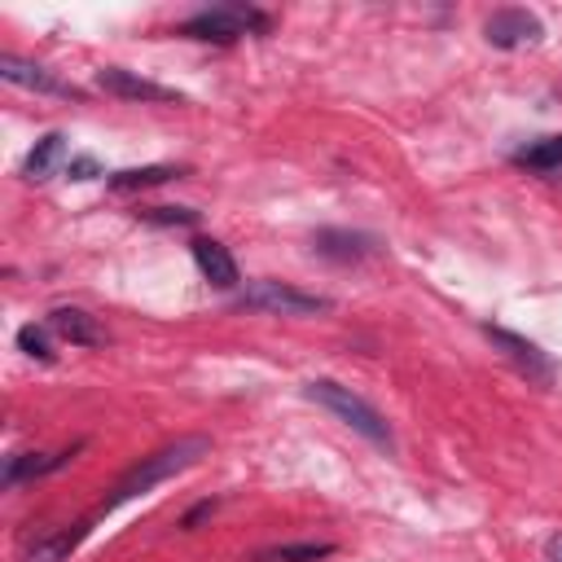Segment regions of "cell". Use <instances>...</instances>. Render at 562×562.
<instances>
[{
    "instance_id": "obj_13",
    "label": "cell",
    "mask_w": 562,
    "mask_h": 562,
    "mask_svg": "<svg viewBox=\"0 0 562 562\" xmlns=\"http://www.w3.org/2000/svg\"><path fill=\"white\" fill-rule=\"evenodd\" d=\"M61 158H66V136H61V132H48V136H40L35 149L26 154L22 171H26L31 180H44V176H53V167H57Z\"/></svg>"
},
{
    "instance_id": "obj_3",
    "label": "cell",
    "mask_w": 562,
    "mask_h": 562,
    "mask_svg": "<svg viewBox=\"0 0 562 562\" xmlns=\"http://www.w3.org/2000/svg\"><path fill=\"white\" fill-rule=\"evenodd\" d=\"M263 26H268V18H263L259 9H250V4H220V9H206V13L189 18V22L180 26V35H189V40H215V44H233L237 35H246V31H263Z\"/></svg>"
},
{
    "instance_id": "obj_15",
    "label": "cell",
    "mask_w": 562,
    "mask_h": 562,
    "mask_svg": "<svg viewBox=\"0 0 562 562\" xmlns=\"http://www.w3.org/2000/svg\"><path fill=\"white\" fill-rule=\"evenodd\" d=\"M334 544L329 540H303V544H272V549H259L255 562H321L329 558Z\"/></svg>"
},
{
    "instance_id": "obj_10",
    "label": "cell",
    "mask_w": 562,
    "mask_h": 562,
    "mask_svg": "<svg viewBox=\"0 0 562 562\" xmlns=\"http://www.w3.org/2000/svg\"><path fill=\"white\" fill-rule=\"evenodd\" d=\"M487 338H492L496 347H505V356L518 360L527 373H536V378H549V373H553V364L544 360V351H540L536 342H527V338H518V334H509V329H496V325H487Z\"/></svg>"
},
{
    "instance_id": "obj_16",
    "label": "cell",
    "mask_w": 562,
    "mask_h": 562,
    "mask_svg": "<svg viewBox=\"0 0 562 562\" xmlns=\"http://www.w3.org/2000/svg\"><path fill=\"white\" fill-rule=\"evenodd\" d=\"M171 176H184V171L171 167V162H154V167H127V171H114L110 184H114V189H149V184H162V180H171Z\"/></svg>"
},
{
    "instance_id": "obj_20",
    "label": "cell",
    "mask_w": 562,
    "mask_h": 562,
    "mask_svg": "<svg viewBox=\"0 0 562 562\" xmlns=\"http://www.w3.org/2000/svg\"><path fill=\"white\" fill-rule=\"evenodd\" d=\"M66 176L70 180H92V176H101V167H97L92 154H75V158H66Z\"/></svg>"
},
{
    "instance_id": "obj_2",
    "label": "cell",
    "mask_w": 562,
    "mask_h": 562,
    "mask_svg": "<svg viewBox=\"0 0 562 562\" xmlns=\"http://www.w3.org/2000/svg\"><path fill=\"white\" fill-rule=\"evenodd\" d=\"M303 391H307V400H316L325 413H334L342 426H351L356 435H364L369 443H391V430H386L382 413H378L369 400H360L351 386H338V382H329V378H316V382H307Z\"/></svg>"
},
{
    "instance_id": "obj_5",
    "label": "cell",
    "mask_w": 562,
    "mask_h": 562,
    "mask_svg": "<svg viewBox=\"0 0 562 562\" xmlns=\"http://www.w3.org/2000/svg\"><path fill=\"white\" fill-rule=\"evenodd\" d=\"M97 83L110 92V97H123V101H154V105H180L184 97L176 88H162L154 79H140L136 70H123V66H105L97 75Z\"/></svg>"
},
{
    "instance_id": "obj_7",
    "label": "cell",
    "mask_w": 562,
    "mask_h": 562,
    "mask_svg": "<svg viewBox=\"0 0 562 562\" xmlns=\"http://www.w3.org/2000/svg\"><path fill=\"white\" fill-rule=\"evenodd\" d=\"M0 79L4 83H18V88H31V92H44V97H83L75 83H66V79H57L53 70H44V66H35V61H22V57H13V53H0Z\"/></svg>"
},
{
    "instance_id": "obj_18",
    "label": "cell",
    "mask_w": 562,
    "mask_h": 562,
    "mask_svg": "<svg viewBox=\"0 0 562 562\" xmlns=\"http://www.w3.org/2000/svg\"><path fill=\"white\" fill-rule=\"evenodd\" d=\"M18 347H22L26 356H35V360H53L48 325H44V329H40V325H22V329H18Z\"/></svg>"
},
{
    "instance_id": "obj_9",
    "label": "cell",
    "mask_w": 562,
    "mask_h": 562,
    "mask_svg": "<svg viewBox=\"0 0 562 562\" xmlns=\"http://www.w3.org/2000/svg\"><path fill=\"white\" fill-rule=\"evenodd\" d=\"M193 263H198V272L211 281V285H220V290H233L241 277H237V263H233V255H228V246L224 241H215V237H198L193 241Z\"/></svg>"
},
{
    "instance_id": "obj_17",
    "label": "cell",
    "mask_w": 562,
    "mask_h": 562,
    "mask_svg": "<svg viewBox=\"0 0 562 562\" xmlns=\"http://www.w3.org/2000/svg\"><path fill=\"white\" fill-rule=\"evenodd\" d=\"M518 162L531 167V171H544V176L549 171H562V136H544V140L518 149Z\"/></svg>"
},
{
    "instance_id": "obj_4",
    "label": "cell",
    "mask_w": 562,
    "mask_h": 562,
    "mask_svg": "<svg viewBox=\"0 0 562 562\" xmlns=\"http://www.w3.org/2000/svg\"><path fill=\"white\" fill-rule=\"evenodd\" d=\"M241 303L246 307H259V312H281V316H312V312H325L329 299L321 294H307V290H294V285H281V281H250L241 290Z\"/></svg>"
},
{
    "instance_id": "obj_19",
    "label": "cell",
    "mask_w": 562,
    "mask_h": 562,
    "mask_svg": "<svg viewBox=\"0 0 562 562\" xmlns=\"http://www.w3.org/2000/svg\"><path fill=\"white\" fill-rule=\"evenodd\" d=\"M140 215L154 220V224H193L198 220V211H189V206H149Z\"/></svg>"
},
{
    "instance_id": "obj_21",
    "label": "cell",
    "mask_w": 562,
    "mask_h": 562,
    "mask_svg": "<svg viewBox=\"0 0 562 562\" xmlns=\"http://www.w3.org/2000/svg\"><path fill=\"white\" fill-rule=\"evenodd\" d=\"M549 562H562V536L549 540Z\"/></svg>"
},
{
    "instance_id": "obj_8",
    "label": "cell",
    "mask_w": 562,
    "mask_h": 562,
    "mask_svg": "<svg viewBox=\"0 0 562 562\" xmlns=\"http://www.w3.org/2000/svg\"><path fill=\"white\" fill-rule=\"evenodd\" d=\"M48 329L70 342V347H101L105 342V329L97 325V316H88L83 307H53L48 312Z\"/></svg>"
},
{
    "instance_id": "obj_1",
    "label": "cell",
    "mask_w": 562,
    "mask_h": 562,
    "mask_svg": "<svg viewBox=\"0 0 562 562\" xmlns=\"http://www.w3.org/2000/svg\"><path fill=\"white\" fill-rule=\"evenodd\" d=\"M206 452H211V439H206V435H184V439H176V443H167V448H158V452L140 457V461L119 479L114 496H110L101 509H114V505H123V501H132V496H140V492H149V487H158L162 479H171V474H180V470L198 465Z\"/></svg>"
},
{
    "instance_id": "obj_14",
    "label": "cell",
    "mask_w": 562,
    "mask_h": 562,
    "mask_svg": "<svg viewBox=\"0 0 562 562\" xmlns=\"http://www.w3.org/2000/svg\"><path fill=\"white\" fill-rule=\"evenodd\" d=\"M316 250L329 255V259H364L373 250V241L360 237V233H334V228H325V233H316Z\"/></svg>"
},
{
    "instance_id": "obj_11",
    "label": "cell",
    "mask_w": 562,
    "mask_h": 562,
    "mask_svg": "<svg viewBox=\"0 0 562 562\" xmlns=\"http://www.w3.org/2000/svg\"><path fill=\"white\" fill-rule=\"evenodd\" d=\"M75 452V448H70ZM70 452H26V457H9L4 465V487H18L22 479H40V474H53L70 461Z\"/></svg>"
},
{
    "instance_id": "obj_12",
    "label": "cell",
    "mask_w": 562,
    "mask_h": 562,
    "mask_svg": "<svg viewBox=\"0 0 562 562\" xmlns=\"http://www.w3.org/2000/svg\"><path fill=\"white\" fill-rule=\"evenodd\" d=\"M88 536V522H75V527H57L48 536H40L31 544V562H61L66 553H75V544Z\"/></svg>"
},
{
    "instance_id": "obj_6",
    "label": "cell",
    "mask_w": 562,
    "mask_h": 562,
    "mask_svg": "<svg viewBox=\"0 0 562 562\" xmlns=\"http://www.w3.org/2000/svg\"><path fill=\"white\" fill-rule=\"evenodd\" d=\"M483 35H487V44H496V48H522V44H536V40L544 35V26H540V18L527 13V9H496V13L483 22Z\"/></svg>"
}]
</instances>
